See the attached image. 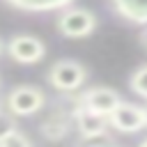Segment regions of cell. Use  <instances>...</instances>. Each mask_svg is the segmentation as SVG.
I'll return each mask as SVG.
<instances>
[{"label": "cell", "instance_id": "obj_1", "mask_svg": "<svg viewBox=\"0 0 147 147\" xmlns=\"http://www.w3.org/2000/svg\"><path fill=\"white\" fill-rule=\"evenodd\" d=\"M96 14L85 7H64L55 21V28L67 39H85L96 30Z\"/></svg>", "mask_w": 147, "mask_h": 147}, {"label": "cell", "instance_id": "obj_2", "mask_svg": "<svg viewBox=\"0 0 147 147\" xmlns=\"http://www.w3.org/2000/svg\"><path fill=\"white\" fill-rule=\"evenodd\" d=\"M85 80H87V69L78 60L64 57V60L53 62L51 69H48V83L57 92H67V94L78 92L85 85Z\"/></svg>", "mask_w": 147, "mask_h": 147}, {"label": "cell", "instance_id": "obj_3", "mask_svg": "<svg viewBox=\"0 0 147 147\" xmlns=\"http://www.w3.org/2000/svg\"><path fill=\"white\" fill-rule=\"evenodd\" d=\"M5 103H7V110H9L11 115H16V117H28V115H34V113H39V110L44 108L46 94H44L41 87L23 83V85H16V87L9 90Z\"/></svg>", "mask_w": 147, "mask_h": 147}, {"label": "cell", "instance_id": "obj_4", "mask_svg": "<svg viewBox=\"0 0 147 147\" xmlns=\"http://www.w3.org/2000/svg\"><path fill=\"white\" fill-rule=\"evenodd\" d=\"M5 51L18 64H37L46 55V44L34 34H14L5 44Z\"/></svg>", "mask_w": 147, "mask_h": 147}, {"label": "cell", "instance_id": "obj_5", "mask_svg": "<svg viewBox=\"0 0 147 147\" xmlns=\"http://www.w3.org/2000/svg\"><path fill=\"white\" fill-rule=\"evenodd\" d=\"M108 124L119 133H138L147 126V108L122 99V103L108 115Z\"/></svg>", "mask_w": 147, "mask_h": 147}, {"label": "cell", "instance_id": "obj_6", "mask_svg": "<svg viewBox=\"0 0 147 147\" xmlns=\"http://www.w3.org/2000/svg\"><path fill=\"white\" fill-rule=\"evenodd\" d=\"M119 103H122L119 92L113 90V87H101V85L90 87L78 96V106H83V108H87L96 115H103V117H108Z\"/></svg>", "mask_w": 147, "mask_h": 147}, {"label": "cell", "instance_id": "obj_7", "mask_svg": "<svg viewBox=\"0 0 147 147\" xmlns=\"http://www.w3.org/2000/svg\"><path fill=\"white\" fill-rule=\"evenodd\" d=\"M74 122H76V129L83 138H96V136H106V129L110 126L108 124V117L103 115H96L83 106H76L74 110Z\"/></svg>", "mask_w": 147, "mask_h": 147}, {"label": "cell", "instance_id": "obj_8", "mask_svg": "<svg viewBox=\"0 0 147 147\" xmlns=\"http://www.w3.org/2000/svg\"><path fill=\"white\" fill-rule=\"evenodd\" d=\"M119 18L133 25H147V0H108Z\"/></svg>", "mask_w": 147, "mask_h": 147}, {"label": "cell", "instance_id": "obj_9", "mask_svg": "<svg viewBox=\"0 0 147 147\" xmlns=\"http://www.w3.org/2000/svg\"><path fill=\"white\" fill-rule=\"evenodd\" d=\"M71 2L74 0H7V5L23 11H53V9L71 7Z\"/></svg>", "mask_w": 147, "mask_h": 147}, {"label": "cell", "instance_id": "obj_10", "mask_svg": "<svg viewBox=\"0 0 147 147\" xmlns=\"http://www.w3.org/2000/svg\"><path fill=\"white\" fill-rule=\"evenodd\" d=\"M69 131V119L62 117V115H51L48 119H44L41 124V133L48 138V140H60L64 138Z\"/></svg>", "mask_w": 147, "mask_h": 147}, {"label": "cell", "instance_id": "obj_11", "mask_svg": "<svg viewBox=\"0 0 147 147\" xmlns=\"http://www.w3.org/2000/svg\"><path fill=\"white\" fill-rule=\"evenodd\" d=\"M129 87H131V92H136L140 99H147V64L138 67V69L131 74Z\"/></svg>", "mask_w": 147, "mask_h": 147}, {"label": "cell", "instance_id": "obj_12", "mask_svg": "<svg viewBox=\"0 0 147 147\" xmlns=\"http://www.w3.org/2000/svg\"><path fill=\"white\" fill-rule=\"evenodd\" d=\"M0 147H32V140L16 129V131L7 133L5 138H0Z\"/></svg>", "mask_w": 147, "mask_h": 147}, {"label": "cell", "instance_id": "obj_13", "mask_svg": "<svg viewBox=\"0 0 147 147\" xmlns=\"http://www.w3.org/2000/svg\"><path fill=\"white\" fill-rule=\"evenodd\" d=\"M16 115H11L9 110H0V138H5L7 133L16 131Z\"/></svg>", "mask_w": 147, "mask_h": 147}, {"label": "cell", "instance_id": "obj_14", "mask_svg": "<svg viewBox=\"0 0 147 147\" xmlns=\"http://www.w3.org/2000/svg\"><path fill=\"white\" fill-rule=\"evenodd\" d=\"M140 46L147 48V25H142V30H140Z\"/></svg>", "mask_w": 147, "mask_h": 147}, {"label": "cell", "instance_id": "obj_15", "mask_svg": "<svg viewBox=\"0 0 147 147\" xmlns=\"http://www.w3.org/2000/svg\"><path fill=\"white\" fill-rule=\"evenodd\" d=\"M2 51H5V41H2V37H0V55H2Z\"/></svg>", "mask_w": 147, "mask_h": 147}, {"label": "cell", "instance_id": "obj_16", "mask_svg": "<svg viewBox=\"0 0 147 147\" xmlns=\"http://www.w3.org/2000/svg\"><path fill=\"white\" fill-rule=\"evenodd\" d=\"M140 147H147V140H142V142H140Z\"/></svg>", "mask_w": 147, "mask_h": 147}, {"label": "cell", "instance_id": "obj_17", "mask_svg": "<svg viewBox=\"0 0 147 147\" xmlns=\"http://www.w3.org/2000/svg\"><path fill=\"white\" fill-rule=\"evenodd\" d=\"M0 110H5V108H2V101H0Z\"/></svg>", "mask_w": 147, "mask_h": 147}]
</instances>
